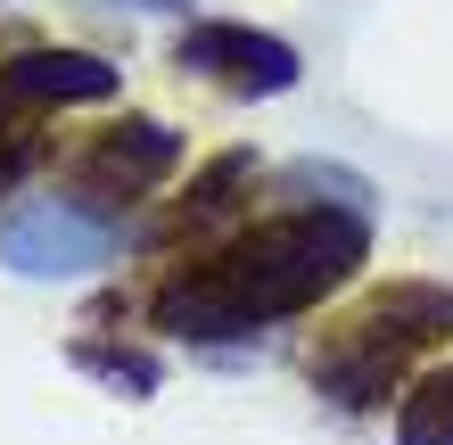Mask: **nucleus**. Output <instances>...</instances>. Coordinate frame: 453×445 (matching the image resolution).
<instances>
[{
  "label": "nucleus",
  "mask_w": 453,
  "mask_h": 445,
  "mask_svg": "<svg viewBox=\"0 0 453 445\" xmlns=\"http://www.w3.org/2000/svg\"><path fill=\"white\" fill-rule=\"evenodd\" d=\"M371 256V215L363 206H288V215L239 231L231 248L198 256V265L165 272V289L149 297L157 330L190 338V347H215V338H248L264 322H288L313 297H330L346 272Z\"/></svg>",
  "instance_id": "1"
},
{
  "label": "nucleus",
  "mask_w": 453,
  "mask_h": 445,
  "mask_svg": "<svg viewBox=\"0 0 453 445\" xmlns=\"http://www.w3.org/2000/svg\"><path fill=\"white\" fill-rule=\"evenodd\" d=\"M437 338H453V289H437V280H395V289H380L363 313H346V322L313 347V387H322L330 404L363 412L380 404L395 380H404V363L420 347H437Z\"/></svg>",
  "instance_id": "2"
},
{
  "label": "nucleus",
  "mask_w": 453,
  "mask_h": 445,
  "mask_svg": "<svg viewBox=\"0 0 453 445\" xmlns=\"http://www.w3.org/2000/svg\"><path fill=\"white\" fill-rule=\"evenodd\" d=\"M116 256V223L83 198H25L9 223H0V265L25 272V280H74V272H99Z\"/></svg>",
  "instance_id": "3"
},
{
  "label": "nucleus",
  "mask_w": 453,
  "mask_h": 445,
  "mask_svg": "<svg viewBox=\"0 0 453 445\" xmlns=\"http://www.w3.org/2000/svg\"><path fill=\"white\" fill-rule=\"evenodd\" d=\"M181 74H206V83H223L239 99H273L297 83V50H288L280 34H256V25H239V17H198V25H181Z\"/></svg>",
  "instance_id": "4"
},
{
  "label": "nucleus",
  "mask_w": 453,
  "mask_h": 445,
  "mask_svg": "<svg viewBox=\"0 0 453 445\" xmlns=\"http://www.w3.org/2000/svg\"><path fill=\"white\" fill-rule=\"evenodd\" d=\"M181 165V133L173 124H157V116H124L108 124V133L91 141L83 157V181L91 190H108V198H149V190H165Z\"/></svg>",
  "instance_id": "5"
},
{
  "label": "nucleus",
  "mask_w": 453,
  "mask_h": 445,
  "mask_svg": "<svg viewBox=\"0 0 453 445\" xmlns=\"http://www.w3.org/2000/svg\"><path fill=\"white\" fill-rule=\"evenodd\" d=\"M116 66L91 58V50H17L0 66V99L9 108H83V99H108Z\"/></svg>",
  "instance_id": "6"
},
{
  "label": "nucleus",
  "mask_w": 453,
  "mask_h": 445,
  "mask_svg": "<svg viewBox=\"0 0 453 445\" xmlns=\"http://www.w3.org/2000/svg\"><path fill=\"white\" fill-rule=\"evenodd\" d=\"M74 363H83V372H99L116 396H157V387H165V363L141 355V347H108V338H83V347H74Z\"/></svg>",
  "instance_id": "7"
},
{
  "label": "nucleus",
  "mask_w": 453,
  "mask_h": 445,
  "mask_svg": "<svg viewBox=\"0 0 453 445\" xmlns=\"http://www.w3.org/2000/svg\"><path fill=\"white\" fill-rule=\"evenodd\" d=\"M395 445H453V372H429L395 412Z\"/></svg>",
  "instance_id": "8"
},
{
  "label": "nucleus",
  "mask_w": 453,
  "mask_h": 445,
  "mask_svg": "<svg viewBox=\"0 0 453 445\" xmlns=\"http://www.w3.org/2000/svg\"><path fill=\"white\" fill-rule=\"evenodd\" d=\"M9 116H25V108H9V99H0V190H9V181L42 157V141L25 133V124H9Z\"/></svg>",
  "instance_id": "9"
},
{
  "label": "nucleus",
  "mask_w": 453,
  "mask_h": 445,
  "mask_svg": "<svg viewBox=\"0 0 453 445\" xmlns=\"http://www.w3.org/2000/svg\"><path fill=\"white\" fill-rule=\"evenodd\" d=\"M141 9H181V0H141Z\"/></svg>",
  "instance_id": "10"
}]
</instances>
